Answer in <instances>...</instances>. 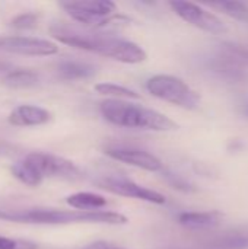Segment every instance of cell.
Masks as SVG:
<instances>
[{"instance_id": "obj_1", "label": "cell", "mask_w": 248, "mask_h": 249, "mask_svg": "<svg viewBox=\"0 0 248 249\" xmlns=\"http://www.w3.org/2000/svg\"><path fill=\"white\" fill-rule=\"evenodd\" d=\"M50 34L61 44L108 57L120 63L137 64L148 58L146 51L140 45L113 34L94 29H80L63 23L53 25L50 28Z\"/></svg>"}, {"instance_id": "obj_2", "label": "cell", "mask_w": 248, "mask_h": 249, "mask_svg": "<svg viewBox=\"0 0 248 249\" xmlns=\"http://www.w3.org/2000/svg\"><path fill=\"white\" fill-rule=\"evenodd\" d=\"M10 172L28 187H38L47 178L69 182L83 179V172L72 160L44 152L28 153L22 160L13 163Z\"/></svg>"}, {"instance_id": "obj_3", "label": "cell", "mask_w": 248, "mask_h": 249, "mask_svg": "<svg viewBox=\"0 0 248 249\" xmlns=\"http://www.w3.org/2000/svg\"><path fill=\"white\" fill-rule=\"evenodd\" d=\"M0 220L26 225H126L127 217L121 213L96 210H57V209H28V210H0Z\"/></svg>"}, {"instance_id": "obj_4", "label": "cell", "mask_w": 248, "mask_h": 249, "mask_svg": "<svg viewBox=\"0 0 248 249\" xmlns=\"http://www.w3.org/2000/svg\"><path fill=\"white\" fill-rule=\"evenodd\" d=\"M99 112L105 121L123 128L149 131L178 130V124L168 118L167 115H164L162 112L121 99H107L101 102Z\"/></svg>"}, {"instance_id": "obj_5", "label": "cell", "mask_w": 248, "mask_h": 249, "mask_svg": "<svg viewBox=\"0 0 248 249\" xmlns=\"http://www.w3.org/2000/svg\"><path fill=\"white\" fill-rule=\"evenodd\" d=\"M60 7L73 20L94 31L129 22L117 12V4L110 0H66L60 1Z\"/></svg>"}, {"instance_id": "obj_6", "label": "cell", "mask_w": 248, "mask_h": 249, "mask_svg": "<svg viewBox=\"0 0 248 249\" xmlns=\"http://www.w3.org/2000/svg\"><path fill=\"white\" fill-rule=\"evenodd\" d=\"M146 89L151 95L189 111L199 108L202 101L200 95L184 80L171 74L152 76L146 82Z\"/></svg>"}, {"instance_id": "obj_7", "label": "cell", "mask_w": 248, "mask_h": 249, "mask_svg": "<svg viewBox=\"0 0 248 249\" xmlns=\"http://www.w3.org/2000/svg\"><path fill=\"white\" fill-rule=\"evenodd\" d=\"M96 185L99 188H102L108 193H113L115 196H120V197L134 198V200H140V201H146V203H152V204H165V201H167V198L161 193L146 188L143 185H139L137 182H134L126 177H120V175L104 177L96 181Z\"/></svg>"}, {"instance_id": "obj_8", "label": "cell", "mask_w": 248, "mask_h": 249, "mask_svg": "<svg viewBox=\"0 0 248 249\" xmlns=\"http://www.w3.org/2000/svg\"><path fill=\"white\" fill-rule=\"evenodd\" d=\"M172 10L187 23L210 34H225L228 32L227 25L213 13L208 12L202 6L191 3V1H184V0H174L170 3Z\"/></svg>"}, {"instance_id": "obj_9", "label": "cell", "mask_w": 248, "mask_h": 249, "mask_svg": "<svg viewBox=\"0 0 248 249\" xmlns=\"http://www.w3.org/2000/svg\"><path fill=\"white\" fill-rule=\"evenodd\" d=\"M0 51L20 55H54L58 53V47L48 39L10 35L0 36Z\"/></svg>"}, {"instance_id": "obj_10", "label": "cell", "mask_w": 248, "mask_h": 249, "mask_svg": "<svg viewBox=\"0 0 248 249\" xmlns=\"http://www.w3.org/2000/svg\"><path fill=\"white\" fill-rule=\"evenodd\" d=\"M104 153L114 160L121 163L136 166L149 172H161L164 171V165L159 158L153 153L136 149V147H126V146H108L104 149Z\"/></svg>"}, {"instance_id": "obj_11", "label": "cell", "mask_w": 248, "mask_h": 249, "mask_svg": "<svg viewBox=\"0 0 248 249\" xmlns=\"http://www.w3.org/2000/svg\"><path fill=\"white\" fill-rule=\"evenodd\" d=\"M209 67L222 79L231 82H243L248 77L247 66L222 50L219 55L212 57V60L209 61Z\"/></svg>"}, {"instance_id": "obj_12", "label": "cell", "mask_w": 248, "mask_h": 249, "mask_svg": "<svg viewBox=\"0 0 248 249\" xmlns=\"http://www.w3.org/2000/svg\"><path fill=\"white\" fill-rule=\"evenodd\" d=\"M51 112L37 105H19L9 114V123L15 127H37L50 123Z\"/></svg>"}, {"instance_id": "obj_13", "label": "cell", "mask_w": 248, "mask_h": 249, "mask_svg": "<svg viewBox=\"0 0 248 249\" xmlns=\"http://www.w3.org/2000/svg\"><path fill=\"white\" fill-rule=\"evenodd\" d=\"M221 212H186L178 216V223L190 231H208L221 225Z\"/></svg>"}, {"instance_id": "obj_14", "label": "cell", "mask_w": 248, "mask_h": 249, "mask_svg": "<svg viewBox=\"0 0 248 249\" xmlns=\"http://www.w3.org/2000/svg\"><path fill=\"white\" fill-rule=\"evenodd\" d=\"M96 66L80 60H64L56 67V73L63 80H83L96 74Z\"/></svg>"}, {"instance_id": "obj_15", "label": "cell", "mask_w": 248, "mask_h": 249, "mask_svg": "<svg viewBox=\"0 0 248 249\" xmlns=\"http://www.w3.org/2000/svg\"><path fill=\"white\" fill-rule=\"evenodd\" d=\"M66 203L75 209V210H82V212H96L104 207H107L108 201L105 197L95 194V193H88V191H80L69 196L66 198Z\"/></svg>"}, {"instance_id": "obj_16", "label": "cell", "mask_w": 248, "mask_h": 249, "mask_svg": "<svg viewBox=\"0 0 248 249\" xmlns=\"http://www.w3.org/2000/svg\"><path fill=\"white\" fill-rule=\"evenodd\" d=\"M1 83L13 89H28L39 83V74L28 69H12L1 76Z\"/></svg>"}, {"instance_id": "obj_17", "label": "cell", "mask_w": 248, "mask_h": 249, "mask_svg": "<svg viewBox=\"0 0 248 249\" xmlns=\"http://www.w3.org/2000/svg\"><path fill=\"white\" fill-rule=\"evenodd\" d=\"M206 248L209 249H248V226L231 231L215 241Z\"/></svg>"}, {"instance_id": "obj_18", "label": "cell", "mask_w": 248, "mask_h": 249, "mask_svg": "<svg viewBox=\"0 0 248 249\" xmlns=\"http://www.w3.org/2000/svg\"><path fill=\"white\" fill-rule=\"evenodd\" d=\"M95 90L99 93V95H104V96H110L111 99H139L140 95L129 88H124V86H120V85H115V83H98L95 85Z\"/></svg>"}, {"instance_id": "obj_19", "label": "cell", "mask_w": 248, "mask_h": 249, "mask_svg": "<svg viewBox=\"0 0 248 249\" xmlns=\"http://www.w3.org/2000/svg\"><path fill=\"white\" fill-rule=\"evenodd\" d=\"M212 6L224 10L227 15L232 16L237 20L248 22V6L243 1H235V0H224L218 3H212Z\"/></svg>"}, {"instance_id": "obj_20", "label": "cell", "mask_w": 248, "mask_h": 249, "mask_svg": "<svg viewBox=\"0 0 248 249\" xmlns=\"http://www.w3.org/2000/svg\"><path fill=\"white\" fill-rule=\"evenodd\" d=\"M38 19L39 16L37 13H32V12L20 13L10 20V26L16 29H32L38 25Z\"/></svg>"}, {"instance_id": "obj_21", "label": "cell", "mask_w": 248, "mask_h": 249, "mask_svg": "<svg viewBox=\"0 0 248 249\" xmlns=\"http://www.w3.org/2000/svg\"><path fill=\"white\" fill-rule=\"evenodd\" d=\"M0 249H39L38 244L28 239L0 236Z\"/></svg>"}, {"instance_id": "obj_22", "label": "cell", "mask_w": 248, "mask_h": 249, "mask_svg": "<svg viewBox=\"0 0 248 249\" xmlns=\"http://www.w3.org/2000/svg\"><path fill=\"white\" fill-rule=\"evenodd\" d=\"M164 178H165V181H167L170 185H172L174 188H177V190H180V191H184V193H191V191H194V187H193L187 179H184L183 177H180V175H177V174L164 171Z\"/></svg>"}, {"instance_id": "obj_23", "label": "cell", "mask_w": 248, "mask_h": 249, "mask_svg": "<svg viewBox=\"0 0 248 249\" xmlns=\"http://www.w3.org/2000/svg\"><path fill=\"white\" fill-rule=\"evenodd\" d=\"M222 51L231 54L232 57H235L237 60H240L241 63L248 66V47H246V45H238L234 42H224Z\"/></svg>"}, {"instance_id": "obj_24", "label": "cell", "mask_w": 248, "mask_h": 249, "mask_svg": "<svg viewBox=\"0 0 248 249\" xmlns=\"http://www.w3.org/2000/svg\"><path fill=\"white\" fill-rule=\"evenodd\" d=\"M79 249H124L114 245V244H110V242H104V241H98V242H92V244H88L85 247Z\"/></svg>"}, {"instance_id": "obj_25", "label": "cell", "mask_w": 248, "mask_h": 249, "mask_svg": "<svg viewBox=\"0 0 248 249\" xmlns=\"http://www.w3.org/2000/svg\"><path fill=\"white\" fill-rule=\"evenodd\" d=\"M241 114L248 118V102H246V104H243V105H241Z\"/></svg>"}]
</instances>
